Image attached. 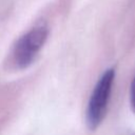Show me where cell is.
Listing matches in <instances>:
<instances>
[{
	"label": "cell",
	"mask_w": 135,
	"mask_h": 135,
	"mask_svg": "<svg viewBox=\"0 0 135 135\" xmlns=\"http://www.w3.org/2000/svg\"><path fill=\"white\" fill-rule=\"evenodd\" d=\"M115 78V72L113 69L107 70L99 78L89 99L86 108V124L91 130L96 129L107 113L111 92L113 88V81Z\"/></svg>",
	"instance_id": "obj_1"
},
{
	"label": "cell",
	"mask_w": 135,
	"mask_h": 135,
	"mask_svg": "<svg viewBox=\"0 0 135 135\" xmlns=\"http://www.w3.org/2000/svg\"><path fill=\"white\" fill-rule=\"evenodd\" d=\"M49 36L45 25H39L25 33L16 43L14 61L19 69H25L33 63Z\"/></svg>",
	"instance_id": "obj_2"
},
{
	"label": "cell",
	"mask_w": 135,
	"mask_h": 135,
	"mask_svg": "<svg viewBox=\"0 0 135 135\" xmlns=\"http://www.w3.org/2000/svg\"><path fill=\"white\" fill-rule=\"evenodd\" d=\"M130 100H131V105L135 112V77L131 83V89H130Z\"/></svg>",
	"instance_id": "obj_3"
}]
</instances>
